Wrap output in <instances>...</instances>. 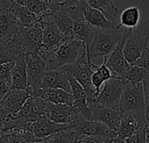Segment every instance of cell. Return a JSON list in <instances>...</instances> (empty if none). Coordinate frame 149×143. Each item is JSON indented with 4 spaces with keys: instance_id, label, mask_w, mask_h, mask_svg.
Instances as JSON below:
<instances>
[{
    "instance_id": "cell-1",
    "label": "cell",
    "mask_w": 149,
    "mask_h": 143,
    "mask_svg": "<svg viewBox=\"0 0 149 143\" xmlns=\"http://www.w3.org/2000/svg\"><path fill=\"white\" fill-rule=\"evenodd\" d=\"M120 112L133 115L139 125H148L143 82L126 81L120 99Z\"/></svg>"
},
{
    "instance_id": "cell-2",
    "label": "cell",
    "mask_w": 149,
    "mask_h": 143,
    "mask_svg": "<svg viewBox=\"0 0 149 143\" xmlns=\"http://www.w3.org/2000/svg\"><path fill=\"white\" fill-rule=\"evenodd\" d=\"M132 29L120 25L116 30H103L94 28V36L89 45L86 52L89 60L98 57L108 56L118 43L130 33Z\"/></svg>"
},
{
    "instance_id": "cell-3",
    "label": "cell",
    "mask_w": 149,
    "mask_h": 143,
    "mask_svg": "<svg viewBox=\"0 0 149 143\" xmlns=\"http://www.w3.org/2000/svg\"><path fill=\"white\" fill-rule=\"evenodd\" d=\"M85 52H86V47L82 41L65 36L64 40L54 51L41 56L45 59L48 70H51L58 69L73 63Z\"/></svg>"
},
{
    "instance_id": "cell-4",
    "label": "cell",
    "mask_w": 149,
    "mask_h": 143,
    "mask_svg": "<svg viewBox=\"0 0 149 143\" xmlns=\"http://www.w3.org/2000/svg\"><path fill=\"white\" fill-rule=\"evenodd\" d=\"M98 66L94 65L88 59L87 52H85L73 63L65 66V69L72 77H74L85 88L86 92V100H95L96 91L92 84V74Z\"/></svg>"
},
{
    "instance_id": "cell-5",
    "label": "cell",
    "mask_w": 149,
    "mask_h": 143,
    "mask_svg": "<svg viewBox=\"0 0 149 143\" xmlns=\"http://www.w3.org/2000/svg\"><path fill=\"white\" fill-rule=\"evenodd\" d=\"M42 26V43L38 53L45 55L54 51L64 40L65 36L61 33L51 14L41 17Z\"/></svg>"
},
{
    "instance_id": "cell-6",
    "label": "cell",
    "mask_w": 149,
    "mask_h": 143,
    "mask_svg": "<svg viewBox=\"0 0 149 143\" xmlns=\"http://www.w3.org/2000/svg\"><path fill=\"white\" fill-rule=\"evenodd\" d=\"M12 43L17 44L24 54L38 52L42 43L41 22L31 26L22 27Z\"/></svg>"
},
{
    "instance_id": "cell-7",
    "label": "cell",
    "mask_w": 149,
    "mask_h": 143,
    "mask_svg": "<svg viewBox=\"0 0 149 143\" xmlns=\"http://www.w3.org/2000/svg\"><path fill=\"white\" fill-rule=\"evenodd\" d=\"M126 81L118 78L107 80L103 84L102 89H100L99 95L96 97V101L105 107L120 110V99Z\"/></svg>"
},
{
    "instance_id": "cell-8",
    "label": "cell",
    "mask_w": 149,
    "mask_h": 143,
    "mask_svg": "<svg viewBox=\"0 0 149 143\" xmlns=\"http://www.w3.org/2000/svg\"><path fill=\"white\" fill-rule=\"evenodd\" d=\"M69 10L73 19L72 37L77 40L82 41L87 50L94 36V27L86 20L79 3L72 7H69Z\"/></svg>"
},
{
    "instance_id": "cell-9",
    "label": "cell",
    "mask_w": 149,
    "mask_h": 143,
    "mask_svg": "<svg viewBox=\"0 0 149 143\" xmlns=\"http://www.w3.org/2000/svg\"><path fill=\"white\" fill-rule=\"evenodd\" d=\"M28 88L30 94L38 88L40 81L48 70L45 59L38 52L25 54Z\"/></svg>"
},
{
    "instance_id": "cell-10",
    "label": "cell",
    "mask_w": 149,
    "mask_h": 143,
    "mask_svg": "<svg viewBox=\"0 0 149 143\" xmlns=\"http://www.w3.org/2000/svg\"><path fill=\"white\" fill-rule=\"evenodd\" d=\"M148 36L142 34L136 29L131 30L123 45V53L129 64L133 65L136 62L145 49L148 48Z\"/></svg>"
},
{
    "instance_id": "cell-11",
    "label": "cell",
    "mask_w": 149,
    "mask_h": 143,
    "mask_svg": "<svg viewBox=\"0 0 149 143\" xmlns=\"http://www.w3.org/2000/svg\"><path fill=\"white\" fill-rule=\"evenodd\" d=\"M46 100L38 97H30L17 113V127L28 122H34L40 118L46 117ZM17 128V127H16Z\"/></svg>"
},
{
    "instance_id": "cell-12",
    "label": "cell",
    "mask_w": 149,
    "mask_h": 143,
    "mask_svg": "<svg viewBox=\"0 0 149 143\" xmlns=\"http://www.w3.org/2000/svg\"><path fill=\"white\" fill-rule=\"evenodd\" d=\"M45 114L46 118L54 122L73 126L80 114H79L72 106L46 101Z\"/></svg>"
},
{
    "instance_id": "cell-13",
    "label": "cell",
    "mask_w": 149,
    "mask_h": 143,
    "mask_svg": "<svg viewBox=\"0 0 149 143\" xmlns=\"http://www.w3.org/2000/svg\"><path fill=\"white\" fill-rule=\"evenodd\" d=\"M128 35L125 36L116 45L113 51L107 56V66L114 78L125 80L131 64L127 62L123 53V45Z\"/></svg>"
},
{
    "instance_id": "cell-14",
    "label": "cell",
    "mask_w": 149,
    "mask_h": 143,
    "mask_svg": "<svg viewBox=\"0 0 149 143\" xmlns=\"http://www.w3.org/2000/svg\"><path fill=\"white\" fill-rule=\"evenodd\" d=\"M87 104L91 109L93 120L100 121L107 124L109 128L117 133L120 124L121 114L120 110H115L107 107H105L95 100H92L87 101Z\"/></svg>"
},
{
    "instance_id": "cell-15",
    "label": "cell",
    "mask_w": 149,
    "mask_h": 143,
    "mask_svg": "<svg viewBox=\"0 0 149 143\" xmlns=\"http://www.w3.org/2000/svg\"><path fill=\"white\" fill-rule=\"evenodd\" d=\"M80 135H100L110 138L111 141L117 137V133L111 130L109 127L100 121H89L79 114L76 123L72 126Z\"/></svg>"
},
{
    "instance_id": "cell-16",
    "label": "cell",
    "mask_w": 149,
    "mask_h": 143,
    "mask_svg": "<svg viewBox=\"0 0 149 143\" xmlns=\"http://www.w3.org/2000/svg\"><path fill=\"white\" fill-rule=\"evenodd\" d=\"M21 28L6 4L0 3V42L12 43Z\"/></svg>"
},
{
    "instance_id": "cell-17",
    "label": "cell",
    "mask_w": 149,
    "mask_h": 143,
    "mask_svg": "<svg viewBox=\"0 0 149 143\" xmlns=\"http://www.w3.org/2000/svg\"><path fill=\"white\" fill-rule=\"evenodd\" d=\"M78 3L81 6L86 20L94 28L103 30H116L121 25L117 21H112L107 18V17L99 10L90 7L85 0H79Z\"/></svg>"
},
{
    "instance_id": "cell-18",
    "label": "cell",
    "mask_w": 149,
    "mask_h": 143,
    "mask_svg": "<svg viewBox=\"0 0 149 143\" xmlns=\"http://www.w3.org/2000/svg\"><path fill=\"white\" fill-rule=\"evenodd\" d=\"M38 87L61 88L71 93L69 73L65 66L58 69L47 70L44 74Z\"/></svg>"
},
{
    "instance_id": "cell-19",
    "label": "cell",
    "mask_w": 149,
    "mask_h": 143,
    "mask_svg": "<svg viewBox=\"0 0 149 143\" xmlns=\"http://www.w3.org/2000/svg\"><path fill=\"white\" fill-rule=\"evenodd\" d=\"M31 97H38L49 102L65 104L68 106H72L74 101L72 93L61 88L38 87L31 93Z\"/></svg>"
},
{
    "instance_id": "cell-20",
    "label": "cell",
    "mask_w": 149,
    "mask_h": 143,
    "mask_svg": "<svg viewBox=\"0 0 149 143\" xmlns=\"http://www.w3.org/2000/svg\"><path fill=\"white\" fill-rule=\"evenodd\" d=\"M3 3L6 4V6L17 20V24L21 27L31 26L41 22V17L38 16L26 6L17 3L16 1H7Z\"/></svg>"
},
{
    "instance_id": "cell-21",
    "label": "cell",
    "mask_w": 149,
    "mask_h": 143,
    "mask_svg": "<svg viewBox=\"0 0 149 143\" xmlns=\"http://www.w3.org/2000/svg\"><path fill=\"white\" fill-rule=\"evenodd\" d=\"M51 16L64 36L72 37L73 19L68 6L65 5L63 2H57V4L51 13Z\"/></svg>"
},
{
    "instance_id": "cell-22",
    "label": "cell",
    "mask_w": 149,
    "mask_h": 143,
    "mask_svg": "<svg viewBox=\"0 0 149 143\" xmlns=\"http://www.w3.org/2000/svg\"><path fill=\"white\" fill-rule=\"evenodd\" d=\"M30 97L31 94L28 90L13 88L10 89L0 100V107L17 114Z\"/></svg>"
},
{
    "instance_id": "cell-23",
    "label": "cell",
    "mask_w": 149,
    "mask_h": 143,
    "mask_svg": "<svg viewBox=\"0 0 149 143\" xmlns=\"http://www.w3.org/2000/svg\"><path fill=\"white\" fill-rule=\"evenodd\" d=\"M70 126L71 125L67 124H59L49 120L46 117H44L34 121L31 132L38 139V142H40L42 139L62 131Z\"/></svg>"
},
{
    "instance_id": "cell-24",
    "label": "cell",
    "mask_w": 149,
    "mask_h": 143,
    "mask_svg": "<svg viewBox=\"0 0 149 143\" xmlns=\"http://www.w3.org/2000/svg\"><path fill=\"white\" fill-rule=\"evenodd\" d=\"M25 89L28 88L26 59L25 54H20L13 63L11 69V85L10 89Z\"/></svg>"
},
{
    "instance_id": "cell-25",
    "label": "cell",
    "mask_w": 149,
    "mask_h": 143,
    "mask_svg": "<svg viewBox=\"0 0 149 143\" xmlns=\"http://www.w3.org/2000/svg\"><path fill=\"white\" fill-rule=\"evenodd\" d=\"M17 3L26 6L39 17L51 14L54 10L57 2L54 0H15Z\"/></svg>"
},
{
    "instance_id": "cell-26",
    "label": "cell",
    "mask_w": 149,
    "mask_h": 143,
    "mask_svg": "<svg viewBox=\"0 0 149 143\" xmlns=\"http://www.w3.org/2000/svg\"><path fill=\"white\" fill-rule=\"evenodd\" d=\"M120 128L117 131V137L126 142V140L131 137L137 130L139 124L135 118L128 114H121Z\"/></svg>"
},
{
    "instance_id": "cell-27",
    "label": "cell",
    "mask_w": 149,
    "mask_h": 143,
    "mask_svg": "<svg viewBox=\"0 0 149 143\" xmlns=\"http://www.w3.org/2000/svg\"><path fill=\"white\" fill-rule=\"evenodd\" d=\"M86 3L94 9L101 11L107 18L112 21H117L119 10L113 0H85Z\"/></svg>"
},
{
    "instance_id": "cell-28",
    "label": "cell",
    "mask_w": 149,
    "mask_h": 143,
    "mask_svg": "<svg viewBox=\"0 0 149 143\" xmlns=\"http://www.w3.org/2000/svg\"><path fill=\"white\" fill-rule=\"evenodd\" d=\"M107 56L103 57V63L101 66H97V68L95 69V71H93V74H92V84L95 88L96 91V95L98 96L100 89L103 86V84L109 79L111 78H114L110 70L108 69V67L107 66L106 63H107Z\"/></svg>"
},
{
    "instance_id": "cell-29",
    "label": "cell",
    "mask_w": 149,
    "mask_h": 143,
    "mask_svg": "<svg viewBox=\"0 0 149 143\" xmlns=\"http://www.w3.org/2000/svg\"><path fill=\"white\" fill-rule=\"evenodd\" d=\"M79 136L80 134L74 128V127L70 126L62 131L42 139L40 142H77Z\"/></svg>"
},
{
    "instance_id": "cell-30",
    "label": "cell",
    "mask_w": 149,
    "mask_h": 143,
    "mask_svg": "<svg viewBox=\"0 0 149 143\" xmlns=\"http://www.w3.org/2000/svg\"><path fill=\"white\" fill-rule=\"evenodd\" d=\"M141 19V11L139 6H131L125 9L120 19V24L128 29H134L139 24Z\"/></svg>"
},
{
    "instance_id": "cell-31",
    "label": "cell",
    "mask_w": 149,
    "mask_h": 143,
    "mask_svg": "<svg viewBox=\"0 0 149 143\" xmlns=\"http://www.w3.org/2000/svg\"><path fill=\"white\" fill-rule=\"evenodd\" d=\"M22 53L20 47L17 44L0 42V64L14 62Z\"/></svg>"
},
{
    "instance_id": "cell-32",
    "label": "cell",
    "mask_w": 149,
    "mask_h": 143,
    "mask_svg": "<svg viewBox=\"0 0 149 143\" xmlns=\"http://www.w3.org/2000/svg\"><path fill=\"white\" fill-rule=\"evenodd\" d=\"M141 11V19L137 25V31L149 37V0H141L138 5Z\"/></svg>"
},
{
    "instance_id": "cell-33",
    "label": "cell",
    "mask_w": 149,
    "mask_h": 143,
    "mask_svg": "<svg viewBox=\"0 0 149 143\" xmlns=\"http://www.w3.org/2000/svg\"><path fill=\"white\" fill-rule=\"evenodd\" d=\"M17 127V114H14L0 107V128L3 132H7Z\"/></svg>"
},
{
    "instance_id": "cell-34",
    "label": "cell",
    "mask_w": 149,
    "mask_h": 143,
    "mask_svg": "<svg viewBox=\"0 0 149 143\" xmlns=\"http://www.w3.org/2000/svg\"><path fill=\"white\" fill-rule=\"evenodd\" d=\"M148 73L144 68L133 64L130 66L125 80L131 82H142Z\"/></svg>"
},
{
    "instance_id": "cell-35",
    "label": "cell",
    "mask_w": 149,
    "mask_h": 143,
    "mask_svg": "<svg viewBox=\"0 0 149 143\" xmlns=\"http://www.w3.org/2000/svg\"><path fill=\"white\" fill-rule=\"evenodd\" d=\"M69 82L71 86V93L74 100H86V92L81 84L71 74H69Z\"/></svg>"
},
{
    "instance_id": "cell-36",
    "label": "cell",
    "mask_w": 149,
    "mask_h": 143,
    "mask_svg": "<svg viewBox=\"0 0 149 143\" xmlns=\"http://www.w3.org/2000/svg\"><path fill=\"white\" fill-rule=\"evenodd\" d=\"M14 62H6L0 64V80L6 81L11 85V69Z\"/></svg>"
},
{
    "instance_id": "cell-37",
    "label": "cell",
    "mask_w": 149,
    "mask_h": 143,
    "mask_svg": "<svg viewBox=\"0 0 149 143\" xmlns=\"http://www.w3.org/2000/svg\"><path fill=\"white\" fill-rule=\"evenodd\" d=\"M77 142L87 143V142H95V143H107L111 142V139L100 135H82L78 139Z\"/></svg>"
},
{
    "instance_id": "cell-38",
    "label": "cell",
    "mask_w": 149,
    "mask_h": 143,
    "mask_svg": "<svg viewBox=\"0 0 149 143\" xmlns=\"http://www.w3.org/2000/svg\"><path fill=\"white\" fill-rule=\"evenodd\" d=\"M142 82H143L145 103H146V118H147V122L149 123V73L145 77Z\"/></svg>"
},
{
    "instance_id": "cell-39",
    "label": "cell",
    "mask_w": 149,
    "mask_h": 143,
    "mask_svg": "<svg viewBox=\"0 0 149 143\" xmlns=\"http://www.w3.org/2000/svg\"><path fill=\"white\" fill-rule=\"evenodd\" d=\"M134 65L139 66L142 68H144L148 73H149V49L147 48L142 52L141 57L136 60Z\"/></svg>"
},
{
    "instance_id": "cell-40",
    "label": "cell",
    "mask_w": 149,
    "mask_h": 143,
    "mask_svg": "<svg viewBox=\"0 0 149 143\" xmlns=\"http://www.w3.org/2000/svg\"><path fill=\"white\" fill-rule=\"evenodd\" d=\"M10 90V83L0 80V100Z\"/></svg>"
},
{
    "instance_id": "cell-41",
    "label": "cell",
    "mask_w": 149,
    "mask_h": 143,
    "mask_svg": "<svg viewBox=\"0 0 149 143\" xmlns=\"http://www.w3.org/2000/svg\"><path fill=\"white\" fill-rule=\"evenodd\" d=\"M79 1V0H64L63 3H64L65 5L68 6V7H72V6L76 5V4L78 3Z\"/></svg>"
},
{
    "instance_id": "cell-42",
    "label": "cell",
    "mask_w": 149,
    "mask_h": 143,
    "mask_svg": "<svg viewBox=\"0 0 149 143\" xmlns=\"http://www.w3.org/2000/svg\"><path fill=\"white\" fill-rule=\"evenodd\" d=\"M145 143H149V126L145 132Z\"/></svg>"
},
{
    "instance_id": "cell-43",
    "label": "cell",
    "mask_w": 149,
    "mask_h": 143,
    "mask_svg": "<svg viewBox=\"0 0 149 143\" xmlns=\"http://www.w3.org/2000/svg\"><path fill=\"white\" fill-rule=\"evenodd\" d=\"M2 135H3V131L1 130L0 128V142H1V138H2Z\"/></svg>"
},
{
    "instance_id": "cell-44",
    "label": "cell",
    "mask_w": 149,
    "mask_h": 143,
    "mask_svg": "<svg viewBox=\"0 0 149 143\" xmlns=\"http://www.w3.org/2000/svg\"><path fill=\"white\" fill-rule=\"evenodd\" d=\"M7 1H15V0H0V3L3 2H7Z\"/></svg>"
},
{
    "instance_id": "cell-45",
    "label": "cell",
    "mask_w": 149,
    "mask_h": 143,
    "mask_svg": "<svg viewBox=\"0 0 149 143\" xmlns=\"http://www.w3.org/2000/svg\"><path fill=\"white\" fill-rule=\"evenodd\" d=\"M148 126H149V123H148Z\"/></svg>"
}]
</instances>
